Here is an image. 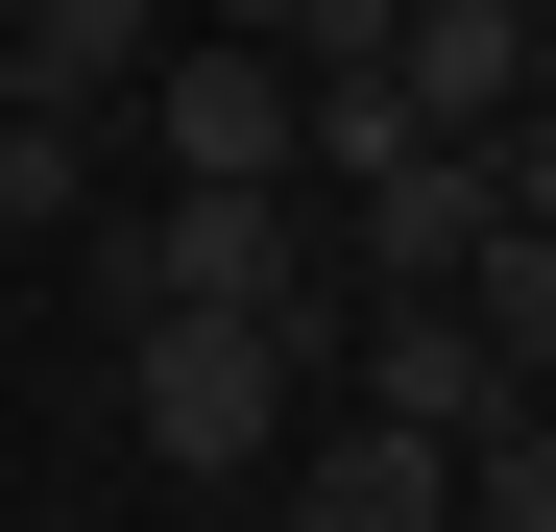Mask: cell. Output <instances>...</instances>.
I'll list each match as a JSON object with an SVG mask.
<instances>
[{"label":"cell","mask_w":556,"mask_h":532,"mask_svg":"<svg viewBox=\"0 0 556 532\" xmlns=\"http://www.w3.org/2000/svg\"><path fill=\"white\" fill-rule=\"evenodd\" d=\"M98 266V315H291V339H339L363 291H339V242L291 218V194H146L122 242H73Z\"/></svg>","instance_id":"6da1fadb"},{"label":"cell","mask_w":556,"mask_h":532,"mask_svg":"<svg viewBox=\"0 0 556 532\" xmlns=\"http://www.w3.org/2000/svg\"><path fill=\"white\" fill-rule=\"evenodd\" d=\"M315 364H339V339H291V315H122V435L194 460V484H266Z\"/></svg>","instance_id":"7a4b0ae2"},{"label":"cell","mask_w":556,"mask_h":532,"mask_svg":"<svg viewBox=\"0 0 556 532\" xmlns=\"http://www.w3.org/2000/svg\"><path fill=\"white\" fill-rule=\"evenodd\" d=\"M122 122H146V169H169V194H291V122H315V98H291L242 25H169Z\"/></svg>","instance_id":"3957f363"},{"label":"cell","mask_w":556,"mask_h":532,"mask_svg":"<svg viewBox=\"0 0 556 532\" xmlns=\"http://www.w3.org/2000/svg\"><path fill=\"white\" fill-rule=\"evenodd\" d=\"M339 364H363V435H435V460L508 411V364L459 339V291H363V315H339Z\"/></svg>","instance_id":"277c9868"},{"label":"cell","mask_w":556,"mask_h":532,"mask_svg":"<svg viewBox=\"0 0 556 532\" xmlns=\"http://www.w3.org/2000/svg\"><path fill=\"white\" fill-rule=\"evenodd\" d=\"M484 145H412V169H363L339 194V291H459V266H484Z\"/></svg>","instance_id":"5b68a950"},{"label":"cell","mask_w":556,"mask_h":532,"mask_svg":"<svg viewBox=\"0 0 556 532\" xmlns=\"http://www.w3.org/2000/svg\"><path fill=\"white\" fill-rule=\"evenodd\" d=\"M146 49H169V0H25V25H0V122H73V145H98L146 98Z\"/></svg>","instance_id":"8992f818"},{"label":"cell","mask_w":556,"mask_h":532,"mask_svg":"<svg viewBox=\"0 0 556 532\" xmlns=\"http://www.w3.org/2000/svg\"><path fill=\"white\" fill-rule=\"evenodd\" d=\"M266 532H459V460L435 435H291V460H266Z\"/></svg>","instance_id":"52a82bcc"},{"label":"cell","mask_w":556,"mask_h":532,"mask_svg":"<svg viewBox=\"0 0 556 532\" xmlns=\"http://www.w3.org/2000/svg\"><path fill=\"white\" fill-rule=\"evenodd\" d=\"M532 73H556V25H508V0H412V25H388V98H412L435 145H484Z\"/></svg>","instance_id":"ba28073f"},{"label":"cell","mask_w":556,"mask_h":532,"mask_svg":"<svg viewBox=\"0 0 556 532\" xmlns=\"http://www.w3.org/2000/svg\"><path fill=\"white\" fill-rule=\"evenodd\" d=\"M459 339H484L508 388H556V242H508V218H484V266H459Z\"/></svg>","instance_id":"9c48e42d"},{"label":"cell","mask_w":556,"mask_h":532,"mask_svg":"<svg viewBox=\"0 0 556 532\" xmlns=\"http://www.w3.org/2000/svg\"><path fill=\"white\" fill-rule=\"evenodd\" d=\"M73 194H98V145H73V122H0V266L73 242Z\"/></svg>","instance_id":"30bf717a"},{"label":"cell","mask_w":556,"mask_h":532,"mask_svg":"<svg viewBox=\"0 0 556 532\" xmlns=\"http://www.w3.org/2000/svg\"><path fill=\"white\" fill-rule=\"evenodd\" d=\"M484 194H508V242H556V73H532V98L484 122Z\"/></svg>","instance_id":"8fae6325"}]
</instances>
